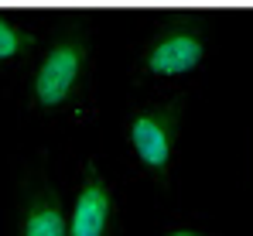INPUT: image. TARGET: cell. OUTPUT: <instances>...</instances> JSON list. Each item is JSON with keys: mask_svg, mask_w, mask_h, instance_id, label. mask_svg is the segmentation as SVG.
<instances>
[{"mask_svg": "<svg viewBox=\"0 0 253 236\" xmlns=\"http://www.w3.org/2000/svg\"><path fill=\"white\" fill-rule=\"evenodd\" d=\"M69 236H120V185L99 157H83L72 171Z\"/></svg>", "mask_w": 253, "mask_h": 236, "instance_id": "5", "label": "cell"}, {"mask_svg": "<svg viewBox=\"0 0 253 236\" xmlns=\"http://www.w3.org/2000/svg\"><path fill=\"white\" fill-rule=\"evenodd\" d=\"M92 24H51L31 62L21 69V103L31 117L58 127H85L96 117V45Z\"/></svg>", "mask_w": 253, "mask_h": 236, "instance_id": "1", "label": "cell"}, {"mask_svg": "<svg viewBox=\"0 0 253 236\" xmlns=\"http://www.w3.org/2000/svg\"><path fill=\"white\" fill-rule=\"evenodd\" d=\"M185 113H188L185 89H151L137 96L120 120L130 171L161 192H168L178 175Z\"/></svg>", "mask_w": 253, "mask_h": 236, "instance_id": "2", "label": "cell"}, {"mask_svg": "<svg viewBox=\"0 0 253 236\" xmlns=\"http://www.w3.org/2000/svg\"><path fill=\"white\" fill-rule=\"evenodd\" d=\"M158 236H226L215 223H209L206 216H195V212H178V216H168L161 223Z\"/></svg>", "mask_w": 253, "mask_h": 236, "instance_id": "7", "label": "cell"}, {"mask_svg": "<svg viewBox=\"0 0 253 236\" xmlns=\"http://www.w3.org/2000/svg\"><path fill=\"white\" fill-rule=\"evenodd\" d=\"M212 55V24L181 14L147 31L133 51V76L151 89H192Z\"/></svg>", "mask_w": 253, "mask_h": 236, "instance_id": "3", "label": "cell"}, {"mask_svg": "<svg viewBox=\"0 0 253 236\" xmlns=\"http://www.w3.org/2000/svg\"><path fill=\"white\" fill-rule=\"evenodd\" d=\"M7 236H69V189L48 157L21 161L14 168Z\"/></svg>", "mask_w": 253, "mask_h": 236, "instance_id": "4", "label": "cell"}, {"mask_svg": "<svg viewBox=\"0 0 253 236\" xmlns=\"http://www.w3.org/2000/svg\"><path fill=\"white\" fill-rule=\"evenodd\" d=\"M44 24H35L28 14H14L10 7H0V69H24L31 62V55L42 45Z\"/></svg>", "mask_w": 253, "mask_h": 236, "instance_id": "6", "label": "cell"}]
</instances>
